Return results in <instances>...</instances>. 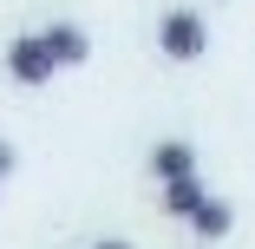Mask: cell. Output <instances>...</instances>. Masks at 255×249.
Segmentation results:
<instances>
[{"label":"cell","instance_id":"6da1fadb","mask_svg":"<svg viewBox=\"0 0 255 249\" xmlns=\"http://www.w3.org/2000/svg\"><path fill=\"white\" fill-rule=\"evenodd\" d=\"M92 59V33L79 20H53V26H33V33H13L7 53H0V66H7V79L20 92H39L53 85L59 72H79Z\"/></svg>","mask_w":255,"mask_h":249},{"label":"cell","instance_id":"277c9868","mask_svg":"<svg viewBox=\"0 0 255 249\" xmlns=\"http://www.w3.org/2000/svg\"><path fill=\"white\" fill-rule=\"evenodd\" d=\"M183 230H190V236H196L203 249H216V243H223V236L236 230V204H229V197H216V190H210V204H203V210H196V217H190Z\"/></svg>","mask_w":255,"mask_h":249},{"label":"cell","instance_id":"7a4b0ae2","mask_svg":"<svg viewBox=\"0 0 255 249\" xmlns=\"http://www.w3.org/2000/svg\"><path fill=\"white\" fill-rule=\"evenodd\" d=\"M157 53L170 66H196L203 53H210V20H203L196 7H170L157 20Z\"/></svg>","mask_w":255,"mask_h":249},{"label":"cell","instance_id":"3957f363","mask_svg":"<svg viewBox=\"0 0 255 249\" xmlns=\"http://www.w3.org/2000/svg\"><path fill=\"white\" fill-rule=\"evenodd\" d=\"M144 164H150V177H157V190L177 184V177H203V171H196V144H190V138H157Z\"/></svg>","mask_w":255,"mask_h":249},{"label":"cell","instance_id":"52a82bcc","mask_svg":"<svg viewBox=\"0 0 255 249\" xmlns=\"http://www.w3.org/2000/svg\"><path fill=\"white\" fill-rule=\"evenodd\" d=\"M92 249H131V243L125 236H105V243H92Z\"/></svg>","mask_w":255,"mask_h":249},{"label":"cell","instance_id":"8992f818","mask_svg":"<svg viewBox=\"0 0 255 249\" xmlns=\"http://www.w3.org/2000/svg\"><path fill=\"white\" fill-rule=\"evenodd\" d=\"M13 164H20V151H13V144H7V138H0V184H7V177H13Z\"/></svg>","mask_w":255,"mask_h":249},{"label":"cell","instance_id":"5b68a950","mask_svg":"<svg viewBox=\"0 0 255 249\" xmlns=\"http://www.w3.org/2000/svg\"><path fill=\"white\" fill-rule=\"evenodd\" d=\"M157 204H164V217L190 223L203 204H210V184H203V177H177V184H164V190H157Z\"/></svg>","mask_w":255,"mask_h":249}]
</instances>
